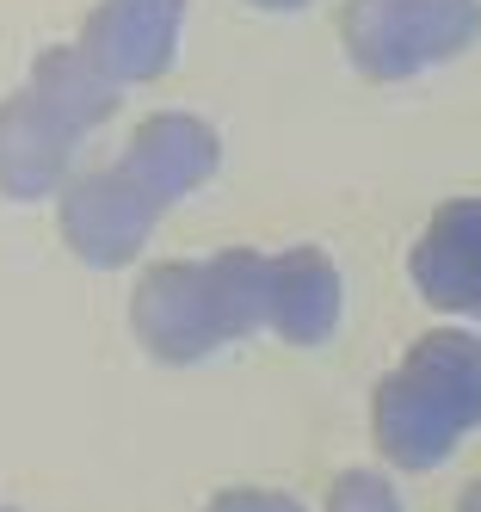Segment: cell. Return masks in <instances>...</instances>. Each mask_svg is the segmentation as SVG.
Returning <instances> with one entry per match:
<instances>
[{"mask_svg":"<svg viewBox=\"0 0 481 512\" xmlns=\"http://www.w3.org/2000/svg\"><path fill=\"white\" fill-rule=\"evenodd\" d=\"M463 512H481V482H475V488L463 494Z\"/></svg>","mask_w":481,"mask_h":512,"instance_id":"30bf717a","label":"cell"},{"mask_svg":"<svg viewBox=\"0 0 481 512\" xmlns=\"http://www.w3.org/2000/svg\"><path fill=\"white\" fill-rule=\"evenodd\" d=\"M173 44V0H111L99 13L87 50L111 75H155Z\"/></svg>","mask_w":481,"mask_h":512,"instance_id":"8992f818","label":"cell"},{"mask_svg":"<svg viewBox=\"0 0 481 512\" xmlns=\"http://www.w3.org/2000/svg\"><path fill=\"white\" fill-rule=\"evenodd\" d=\"M210 173V136L185 118H161L136 136V149L124 161V173H99L87 186L68 192V241L99 266H118L136 253L142 229L155 223V210L167 198H179L185 186H198Z\"/></svg>","mask_w":481,"mask_h":512,"instance_id":"6da1fadb","label":"cell"},{"mask_svg":"<svg viewBox=\"0 0 481 512\" xmlns=\"http://www.w3.org/2000/svg\"><path fill=\"white\" fill-rule=\"evenodd\" d=\"M340 309V284H333L321 253H290V260L266 266V315L290 340H321Z\"/></svg>","mask_w":481,"mask_h":512,"instance_id":"52a82bcc","label":"cell"},{"mask_svg":"<svg viewBox=\"0 0 481 512\" xmlns=\"http://www.w3.org/2000/svg\"><path fill=\"white\" fill-rule=\"evenodd\" d=\"M327 512H401V506H395V494L377 482V475H346V482L333 488Z\"/></svg>","mask_w":481,"mask_h":512,"instance_id":"ba28073f","label":"cell"},{"mask_svg":"<svg viewBox=\"0 0 481 512\" xmlns=\"http://www.w3.org/2000/svg\"><path fill=\"white\" fill-rule=\"evenodd\" d=\"M475 420H481V346L463 334L420 340L414 358L377 389V445L407 469H432Z\"/></svg>","mask_w":481,"mask_h":512,"instance_id":"7a4b0ae2","label":"cell"},{"mask_svg":"<svg viewBox=\"0 0 481 512\" xmlns=\"http://www.w3.org/2000/svg\"><path fill=\"white\" fill-rule=\"evenodd\" d=\"M266 315V266L229 253L210 266H161L136 290V327L161 358H198Z\"/></svg>","mask_w":481,"mask_h":512,"instance_id":"3957f363","label":"cell"},{"mask_svg":"<svg viewBox=\"0 0 481 512\" xmlns=\"http://www.w3.org/2000/svg\"><path fill=\"white\" fill-rule=\"evenodd\" d=\"M414 278L438 309L481 315V204H451L414 253Z\"/></svg>","mask_w":481,"mask_h":512,"instance_id":"5b68a950","label":"cell"},{"mask_svg":"<svg viewBox=\"0 0 481 512\" xmlns=\"http://www.w3.org/2000/svg\"><path fill=\"white\" fill-rule=\"evenodd\" d=\"M210 512H303V506L284 500V494H253V488H241V494H222Z\"/></svg>","mask_w":481,"mask_h":512,"instance_id":"9c48e42d","label":"cell"},{"mask_svg":"<svg viewBox=\"0 0 481 512\" xmlns=\"http://www.w3.org/2000/svg\"><path fill=\"white\" fill-rule=\"evenodd\" d=\"M105 105L111 99H93L81 87V75L50 56L44 68H37V87L0 112V192H13V198L50 192L62 161H68L74 130L93 124Z\"/></svg>","mask_w":481,"mask_h":512,"instance_id":"277c9868","label":"cell"}]
</instances>
